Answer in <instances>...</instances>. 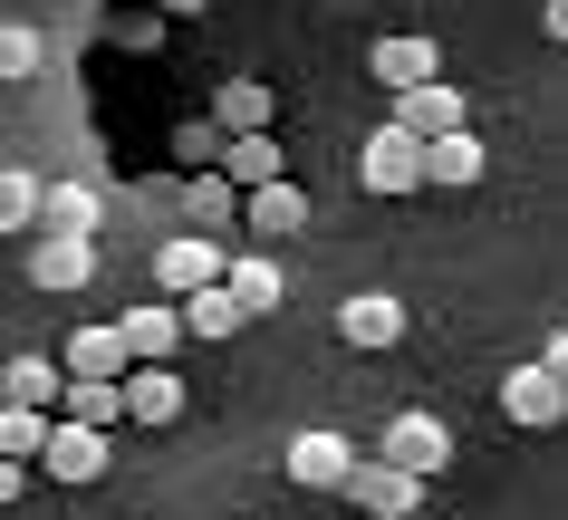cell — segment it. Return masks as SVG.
Returning a JSON list of instances; mask_svg holds the SVG:
<instances>
[{
	"instance_id": "12",
	"label": "cell",
	"mask_w": 568,
	"mask_h": 520,
	"mask_svg": "<svg viewBox=\"0 0 568 520\" xmlns=\"http://www.w3.org/2000/svg\"><path fill=\"white\" fill-rule=\"evenodd\" d=\"M30 279L49 289V299L88 289V279H97V242H49V232H39V242H30Z\"/></svg>"
},
{
	"instance_id": "1",
	"label": "cell",
	"mask_w": 568,
	"mask_h": 520,
	"mask_svg": "<svg viewBox=\"0 0 568 520\" xmlns=\"http://www.w3.org/2000/svg\"><path fill=\"white\" fill-rule=\"evenodd\" d=\"M357 184H366V193H424V184H434V145H424L415 125L386 116V125L357 145Z\"/></svg>"
},
{
	"instance_id": "18",
	"label": "cell",
	"mask_w": 568,
	"mask_h": 520,
	"mask_svg": "<svg viewBox=\"0 0 568 520\" xmlns=\"http://www.w3.org/2000/svg\"><path fill=\"white\" fill-rule=\"evenodd\" d=\"M68 425H97V434L135 425V405H125V376H78V386H68Z\"/></svg>"
},
{
	"instance_id": "16",
	"label": "cell",
	"mask_w": 568,
	"mask_h": 520,
	"mask_svg": "<svg viewBox=\"0 0 568 520\" xmlns=\"http://www.w3.org/2000/svg\"><path fill=\"white\" fill-rule=\"evenodd\" d=\"M337 337H347V347H395V337H405V299H386V289H357V299L337 308Z\"/></svg>"
},
{
	"instance_id": "6",
	"label": "cell",
	"mask_w": 568,
	"mask_h": 520,
	"mask_svg": "<svg viewBox=\"0 0 568 520\" xmlns=\"http://www.w3.org/2000/svg\"><path fill=\"white\" fill-rule=\"evenodd\" d=\"M366 78H376V88H434V78H444V49H434V39H415V30H395V39H376V49H366Z\"/></svg>"
},
{
	"instance_id": "7",
	"label": "cell",
	"mask_w": 568,
	"mask_h": 520,
	"mask_svg": "<svg viewBox=\"0 0 568 520\" xmlns=\"http://www.w3.org/2000/svg\"><path fill=\"white\" fill-rule=\"evenodd\" d=\"M395 125H415L424 145H444V135H473V106H463V88L434 78V88H405V96H395Z\"/></svg>"
},
{
	"instance_id": "24",
	"label": "cell",
	"mask_w": 568,
	"mask_h": 520,
	"mask_svg": "<svg viewBox=\"0 0 568 520\" xmlns=\"http://www.w3.org/2000/svg\"><path fill=\"white\" fill-rule=\"evenodd\" d=\"M39 232H49V242H97V193L88 184H59V193H49V213H39Z\"/></svg>"
},
{
	"instance_id": "9",
	"label": "cell",
	"mask_w": 568,
	"mask_h": 520,
	"mask_svg": "<svg viewBox=\"0 0 568 520\" xmlns=\"http://www.w3.org/2000/svg\"><path fill=\"white\" fill-rule=\"evenodd\" d=\"M290 482H300V491H357L347 434H300V443H290Z\"/></svg>"
},
{
	"instance_id": "22",
	"label": "cell",
	"mask_w": 568,
	"mask_h": 520,
	"mask_svg": "<svg viewBox=\"0 0 568 520\" xmlns=\"http://www.w3.org/2000/svg\"><path fill=\"white\" fill-rule=\"evenodd\" d=\"M125 405H135V425H174L183 415V376L174 367H135L125 376Z\"/></svg>"
},
{
	"instance_id": "26",
	"label": "cell",
	"mask_w": 568,
	"mask_h": 520,
	"mask_svg": "<svg viewBox=\"0 0 568 520\" xmlns=\"http://www.w3.org/2000/svg\"><path fill=\"white\" fill-rule=\"evenodd\" d=\"M39 213H49V193H39V174H30V164H10V174H0V222H10V232H30Z\"/></svg>"
},
{
	"instance_id": "11",
	"label": "cell",
	"mask_w": 568,
	"mask_h": 520,
	"mask_svg": "<svg viewBox=\"0 0 568 520\" xmlns=\"http://www.w3.org/2000/svg\"><path fill=\"white\" fill-rule=\"evenodd\" d=\"M386 462H405V472H424V482H434V472L453 462V434L434 425V415H395V425H386Z\"/></svg>"
},
{
	"instance_id": "29",
	"label": "cell",
	"mask_w": 568,
	"mask_h": 520,
	"mask_svg": "<svg viewBox=\"0 0 568 520\" xmlns=\"http://www.w3.org/2000/svg\"><path fill=\"white\" fill-rule=\"evenodd\" d=\"M539 367H549V376H559V386H568V328L549 337V347H539Z\"/></svg>"
},
{
	"instance_id": "17",
	"label": "cell",
	"mask_w": 568,
	"mask_h": 520,
	"mask_svg": "<svg viewBox=\"0 0 568 520\" xmlns=\"http://www.w3.org/2000/svg\"><path fill=\"white\" fill-rule=\"evenodd\" d=\"M232 299L251 308V318H270V308L290 299V279H280V261H270L261 242H241V251H232Z\"/></svg>"
},
{
	"instance_id": "2",
	"label": "cell",
	"mask_w": 568,
	"mask_h": 520,
	"mask_svg": "<svg viewBox=\"0 0 568 520\" xmlns=\"http://www.w3.org/2000/svg\"><path fill=\"white\" fill-rule=\"evenodd\" d=\"M232 251L241 242H212V232H183V242L154 251V289L164 299H193V289H222L232 279Z\"/></svg>"
},
{
	"instance_id": "25",
	"label": "cell",
	"mask_w": 568,
	"mask_h": 520,
	"mask_svg": "<svg viewBox=\"0 0 568 520\" xmlns=\"http://www.w3.org/2000/svg\"><path fill=\"white\" fill-rule=\"evenodd\" d=\"M222 154H232V135H222V116H183V125H174V164H183V174H212Z\"/></svg>"
},
{
	"instance_id": "27",
	"label": "cell",
	"mask_w": 568,
	"mask_h": 520,
	"mask_svg": "<svg viewBox=\"0 0 568 520\" xmlns=\"http://www.w3.org/2000/svg\"><path fill=\"white\" fill-rule=\"evenodd\" d=\"M434 184H444V193L481 184V135H444V145H434Z\"/></svg>"
},
{
	"instance_id": "13",
	"label": "cell",
	"mask_w": 568,
	"mask_h": 520,
	"mask_svg": "<svg viewBox=\"0 0 568 520\" xmlns=\"http://www.w3.org/2000/svg\"><path fill=\"white\" fill-rule=\"evenodd\" d=\"M290 232H308V193L300 184H261L251 193V222H241V242H290Z\"/></svg>"
},
{
	"instance_id": "4",
	"label": "cell",
	"mask_w": 568,
	"mask_h": 520,
	"mask_svg": "<svg viewBox=\"0 0 568 520\" xmlns=\"http://www.w3.org/2000/svg\"><path fill=\"white\" fill-rule=\"evenodd\" d=\"M347 501H357L366 520H415L424 511V472H405V462H357V491H347Z\"/></svg>"
},
{
	"instance_id": "8",
	"label": "cell",
	"mask_w": 568,
	"mask_h": 520,
	"mask_svg": "<svg viewBox=\"0 0 568 520\" xmlns=\"http://www.w3.org/2000/svg\"><path fill=\"white\" fill-rule=\"evenodd\" d=\"M183 299H145V308H125V347H135V367H174L183 357Z\"/></svg>"
},
{
	"instance_id": "21",
	"label": "cell",
	"mask_w": 568,
	"mask_h": 520,
	"mask_svg": "<svg viewBox=\"0 0 568 520\" xmlns=\"http://www.w3.org/2000/svg\"><path fill=\"white\" fill-rule=\"evenodd\" d=\"M59 425L39 415V405H0V462H49Z\"/></svg>"
},
{
	"instance_id": "20",
	"label": "cell",
	"mask_w": 568,
	"mask_h": 520,
	"mask_svg": "<svg viewBox=\"0 0 568 520\" xmlns=\"http://www.w3.org/2000/svg\"><path fill=\"white\" fill-rule=\"evenodd\" d=\"M183 328L203 337V347H222V337L251 328V308H241V299H232V279H222V289H193V299H183Z\"/></svg>"
},
{
	"instance_id": "30",
	"label": "cell",
	"mask_w": 568,
	"mask_h": 520,
	"mask_svg": "<svg viewBox=\"0 0 568 520\" xmlns=\"http://www.w3.org/2000/svg\"><path fill=\"white\" fill-rule=\"evenodd\" d=\"M539 30H549V39L568 49V0H549V10H539Z\"/></svg>"
},
{
	"instance_id": "28",
	"label": "cell",
	"mask_w": 568,
	"mask_h": 520,
	"mask_svg": "<svg viewBox=\"0 0 568 520\" xmlns=\"http://www.w3.org/2000/svg\"><path fill=\"white\" fill-rule=\"evenodd\" d=\"M0 68L30 78V68H39V30H0Z\"/></svg>"
},
{
	"instance_id": "19",
	"label": "cell",
	"mask_w": 568,
	"mask_h": 520,
	"mask_svg": "<svg viewBox=\"0 0 568 520\" xmlns=\"http://www.w3.org/2000/svg\"><path fill=\"white\" fill-rule=\"evenodd\" d=\"M39 472H49V482H97V472H106V434L97 425H59V443H49Z\"/></svg>"
},
{
	"instance_id": "10",
	"label": "cell",
	"mask_w": 568,
	"mask_h": 520,
	"mask_svg": "<svg viewBox=\"0 0 568 520\" xmlns=\"http://www.w3.org/2000/svg\"><path fill=\"white\" fill-rule=\"evenodd\" d=\"M68 376H135V347H125V318H88V328H68Z\"/></svg>"
},
{
	"instance_id": "15",
	"label": "cell",
	"mask_w": 568,
	"mask_h": 520,
	"mask_svg": "<svg viewBox=\"0 0 568 520\" xmlns=\"http://www.w3.org/2000/svg\"><path fill=\"white\" fill-rule=\"evenodd\" d=\"M212 116H222V135H270V125H280V88L232 78V88H212Z\"/></svg>"
},
{
	"instance_id": "3",
	"label": "cell",
	"mask_w": 568,
	"mask_h": 520,
	"mask_svg": "<svg viewBox=\"0 0 568 520\" xmlns=\"http://www.w3.org/2000/svg\"><path fill=\"white\" fill-rule=\"evenodd\" d=\"M183 213H193V232H212V242H241V222H251V193L212 164V174H183Z\"/></svg>"
},
{
	"instance_id": "23",
	"label": "cell",
	"mask_w": 568,
	"mask_h": 520,
	"mask_svg": "<svg viewBox=\"0 0 568 520\" xmlns=\"http://www.w3.org/2000/svg\"><path fill=\"white\" fill-rule=\"evenodd\" d=\"M222 174H232L241 193H261V184H290V174H280V135H232Z\"/></svg>"
},
{
	"instance_id": "5",
	"label": "cell",
	"mask_w": 568,
	"mask_h": 520,
	"mask_svg": "<svg viewBox=\"0 0 568 520\" xmlns=\"http://www.w3.org/2000/svg\"><path fill=\"white\" fill-rule=\"evenodd\" d=\"M501 415H510V425H530V434H549V425H568V386L530 357V367L501 376Z\"/></svg>"
},
{
	"instance_id": "14",
	"label": "cell",
	"mask_w": 568,
	"mask_h": 520,
	"mask_svg": "<svg viewBox=\"0 0 568 520\" xmlns=\"http://www.w3.org/2000/svg\"><path fill=\"white\" fill-rule=\"evenodd\" d=\"M68 386H78V376H68V357H10L0 405H39V415H49V405H68Z\"/></svg>"
}]
</instances>
